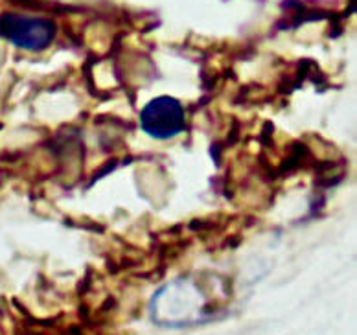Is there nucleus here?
<instances>
[{
    "label": "nucleus",
    "mask_w": 357,
    "mask_h": 335,
    "mask_svg": "<svg viewBox=\"0 0 357 335\" xmlns=\"http://www.w3.org/2000/svg\"><path fill=\"white\" fill-rule=\"evenodd\" d=\"M230 302L232 291L220 274H183L153 295L149 317L162 328H194L225 317Z\"/></svg>",
    "instance_id": "f257e3e1"
},
{
    "label": "nucleus",
    "mask_w": 357,
    "mask_h": 335,
    "mask_svg": "<svg viewBox=\"0 0 357 335\" xmlns=\"http://www.w3.org/2000/svg\"><path fill=\"white\" fill-rule=\"evenodd\" d=\"M140 129L151 138L168 140L184 131L186 117H184L183 103L172 96H158L142 107Z\"/></svg>",
    "instance_id": "7ed1b4c3"
},
{
    "label": "nucleus",
    "mask_w": 357,
    "mask_h": 335,
    "mask_svg": "<svg viewBox=\"0 0 357 335\" xmlns=\"http://www.w3.org/2000/svg\"><path fill=\"white\" fill-rule=\"evenodd\" d=\"M0 37L21 50L41 52L56 39V24L45 17L6 11L0 15Z\"/></svg>",
    "instance_id": "f03ea898"
}]
</instances>
